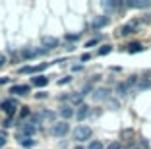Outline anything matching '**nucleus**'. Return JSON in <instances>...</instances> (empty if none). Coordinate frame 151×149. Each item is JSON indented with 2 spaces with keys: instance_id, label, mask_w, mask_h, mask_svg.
<instances>
[{
  "instance_id": "25",
  "label": "nucleus",
  "mask_w": 151,
  "mask_h": 149,
  "mask_svg": "<svg viewBox=\"0 0 151 149\" xmlns=\"http://www.w3.org/2000/svg\"><path fill=\"white\" fill-rule=\"evenodd\" d=\"M27 116H29V109H27V107H23L22 112H19V118H27Z\"/></svg>"
},
{
  "instance_id": "24",
  "label": "nucleus",
  "mask_w": 151,
  "mask_h": 149,
  "mask_svg": "<svg viewBox=\"0 0 151 149\" xmlns=\"http://www.w3.org/2000/svg\"><path fill=\"white\" fill-rule=\"evenodd\" d=\"M89 91H93V81H89V83L83 87V91H81V97H83V95H87Z\"/></svg>"
},
{
  "instance_id": "38",
  "label": "nucleus",
  "mask_w": 151,
  "mask_h": 149,
  "mask_svg": "<svg viewBox=\"0 0 151 149\" xmlns=\"http://www.w3.org/2000/svg\"><path fill=\"white\" fill-rule=\"evenodd\" d=\"M4 83H8V78H0V85H4Z\"/></svg>"
},
{
  "instance_id": "17",
  "label": "nucleus",
  "mask_w": 151,
  "mask_h": 149,
  "mask_svg": "<svg viewBox=\"0 0 151 149\" xmlns=\"http://www.w3.org/2000/svg\"><path fill=\"white\" fill-rule=\"evenodd\" d=\"M19 143H22V147H27V149L35 147V140H33V137H23V136H19Z\"/></svg>"
},
{
  "instance_id": "14",
  "label": "nucleus",
  "mask_w": 151,
  "mask_h": 149,
  "mask_svg": "<svg viewBox=\"0 0 151 149\" xmlns=\"http://www.w3.org/2000/svg\"><path fill=\"white\" fill-rule=\"evenodd\" d=\"M107 23H109V18H107V16H101V18L93 19V23H91V27H93V29H101V27H105Z\"/></svg>"
},
{
  "instance_id": "5",
  "label": "nucleus",
  "mask_w": 151,
  "mask_h": 149,
  "mask_svg": "<svg viewBox=\"0 0 151 149\" xmlns=\"http://www.w3.org/2000/svg\"><path fill=\"white\" fill-rule=\"evenodd\" d=\"M37 132V126L29 120V122H23L22 126H19V136L23 137H33V134Z\"/></svg>"
},
{
  "instance_id": "22",
  "label": "nucleus",
  "mask_w": 151,
  "mask_h": 149,
  "mask_svg": "<svg viewBox=\"0 0 151 149\" xmlns=\"http://www.w3.org/2000/svg\"><path fill=\"white\" fill-rule=\"evenodd\" d=\"M103 6H105L107 10H116V8L122 6V2H103Z\"/></svg>"
},
{
  "instance_id": "2",
  "label": "nucleus",
  "mask_w": 151,
  "mask_h": 149,
  "mask_svg": "<svg viewBox=\"0 0 151 149\" xmlns=\"http://www.w3.org/2000/svg\"><path fill=\"white\" fill-rule=\"evenodd\" d=\"M18 101L16 99H6V101H2L0 103V110H4L8 116H14L16 114V110H18Z\"/></svg>"
},
{
  "instance_id": "28",
  "label": "nucleus",
  "mask_w": 151,
  "mask_h": 149,
  "mask_svg": "<svg viewBox=\"0 0 151 149\" xmlns=\"http://www.w3.org/2000/svg\"><path fill=\"white\" fill-rule=\"evenodd\" d=\"M70 76H68V78H62V79H58V85H66V83H70Z\"/></svg>"
},
{
  "instance_id": "36",
  "label": "nucleus",
  "mask_w": 151,
  "mask_h": 149,
  "mask_svg": "<svg viewBox=\"0 0 151 149\" xmlns=\"http://www.w3.org/2000/svg\"><path fill=\"white\" fill-rule=\"evenodd\" d=\"M4 64H6V56H4V54H0V68H2Z\"/></svg>"
},
{
  "instance_id": "26",
  "label": "nucleus",
  "mask_w": 151,
  "mask_h": 149,
  "mask_svg": "<svg viewBox=\"0 0 151 149\" xmlns=\"http://www.w3.org/2000/svg\"><path fill=\"white\" fill-rule=\"evenodd\" d=\"M99 43H101V39H91V41L85 43V47H95V45H99Z\"/></svg>"
},
{
  "instance_id": "27",
  "label": "nucleus",
  "mask_w": 151,
  "mask_h": 149,
  "mask_svg": "<svg viewBox=\"0 0 151 149\" xmlns=\"http://www.w3.org/2000/svg\"><path fill=\"white\" fill-rule=\"evenodd\" d=\"M19 74H31V66H23V68H19Z\"/></svg>"
},
{
  "instance_id": "3",
  "label": "nucleus",
  "mask_w": 151,
  "mask_h": 149,
  "mask_svg": "<svg viewBox=\"0 0 151 149\" xmlns=\"http://www.w3.org/2000/svg\"><path fill=\"white\" fill-rule=\"evenodd\" d=\"M50 132H52L54 137H62V136H66L68 132H70V124L64 122V120H62V122H54V124H52V130H50Z\"/></svg>"
},
{
  "instance_id": "6",
  "label": "nucleus",
  "mask_w": 151,
  "mask_h": 149,
  "mask_svg": "<svg viewBox=\"0 0 151 149\" xmlns=\"http://www.w3.org/2000/svg\"><path fill=\"white\" fill-rule=\"evenodd\" d=\"M45 53H47L45 48H23L22 58L23 60H29V58H35V56H39V54H45Z\"/></svg>"
},
{
  "instance_id": "16",
  "label": "nucleus",
  "mask_w": 151,
  "mask_h": 149,
  "mask_svg": "<svg viewBox=\"0 0 151 149\" xmlns=\"http://www.w3.org/2000/svg\"><path fill=\"white\" fill-rule=\"evenodd\" d=\"M151 87V81L149 79H138V83H136V91H145V89Z\"/></svg>"
},
{
  "instance_id": "8",
  "label": "nucleus",
  "mask_w": 151,
  "mask_h": 149,
  "mask_svg": "<svg viewBox=\"0 0 151 149\" xmlns=\"http://www.w3.org/2000/svg\"><path fill=\"white\" fill-rule=\"evenodd\" d=\"M89 114H91V109H89L87 105H80L78 107V112H76L74 116H78V120H85Z\"/></svg>"
},
{
  "instance_id": "11",
  "label": "nucleus",
  "mask_w": 151,
  "mask_h": 149,
  "mask_svg": "<svg viewBox=\"0 0 151 149\" xmlns=\"http://www.w3.org/2000/svg\"><path fill=\"white\" fill-rule=\"evenodd\" d=\"M60 99H68V101H70V107H74V105L80 107V105H81V101H83L81 93H74V95H70V97H60Z\"/></svg>"
},
{
  "instance_id": "21",
  "label": "nucleus",
  "mask_w": 151,
  "mask_h": 149,
  "mask_svg": "<svg viewBox=\"0 0 151 149\" xmlns=\"http://www.w3.org/2000/svg\"><path fill=\"white\" fill-rule=\"evenodd\" d=\"M134 27H136V23H128V25H124L122 27V35H130V33H134Z\"/></svg>"
},
{
  "instance_id": "7",
  "label": "nucleus",
  "mask_w": 151,
  "mask_h": 149,
  "mask_svg": "<svg viewBox=\"0 0 151 149\" xmlns=\"http://www.w3.org/2000/svg\"><path fill=\"white\" fill-rule=\"evenodd\" d=\"M58 114H60V116L64 118V122H66L68 118H72V116L76 114V110H74V107H70V105H62L60 110H58Z\"/></svg>"
},
{
  "instance_id": "13",
  "label": "nucleus",
  "mask_w": 151,
  "mask_h": 149,
  "mask_svg": "<svg viewBox=\"0 0 151 149\" xmlns=\"http://www.w3.org/2000/svg\"><path fill=\"white\" fill-rule=\"evenodd\" d=\"M126 6H128V8H147L149 2H147V0H128Z\"/></svg>"
},
{
  "instance_id": "33",
  "label": "nucleus",
  "mask_w": 151,
  "mask_h": 149,
  "mask_svg": "<svg viewBox=\"0 0 151 149\" xmlns=\"http://www.w3.org/2000/svg\"><path fill=\"white\" fill-rule=\"evenodd\" d=\"M66 39L68 41H78V39H80V35H66Z\"/></svg>"
},
{
  "instance_id": "1",
  "label": "nucleus",
  "mask_w": 151,
  "mask_h": 149,
  "mask_svg": "<svg viewBox=\"0 0 151 149\" xmlns=\"http://www.w3.org/2000/svg\"><path fill=\"white\" fill-rule=\"evenodd\" d=\"M89 137H91V128L89 126H83V124H81V126H78L74 130V140L76 141H85V140H89Z\"/></svg>"
},
{
  "instance_id": "12",
  "label": "nucleus",
  "mask_w": 151,
  "mask_h": 149,
  "mask_svg": "<svg viewBox=\"0 0 151 149\" xmlns=\"http://www.w3.org/2000/svg\"><path fill=\"white\" fill-rule=\"evenodd\" d=\"M31 83L35 87H45V85L49 83V78L47 76H35V78H31Z\"/></svg>"
},
{
  "instance_id": "18",
  "label": "nucleus",
  "mask_w": 151,
  "mask_h": 149,
  "mask_svg": "<svg viewBox=\"0 0 151 149\" xmlns=\"http://www.w3.org/2000/svg\"><path fill=\"white\" fill-rule=\"evenodd\" d=\"M87 149H105V145H103L101 140H91L87 143Z\"/></svg>"
},
{
  "instance_id": "20",
  "label": "nucleus",
  "mask_w": 151,
  "mask_h": 149,
  "mask_svg": "<svg viewBox=\"0 0 151 149\" xmlns=\"http://www.w3.org/2000/svg\"><path fill=\"white\" fill-rule=\"evenodd\" d=\"M111 53H112V47H111V45H105V47L99 48V56H107V54H111Z\"/></svg>"
},
{
  "instance_id": "30",
  "label": "nucleus",
  "mask_w": 151,
  "mask_h": 149,
  "mask_svg": "<svg viewBox=\"0 0 151 149\" xmlns=\"http://www.w3.org/2000/svg\"><path fill=\"white\" fill-rule=\"evenodd\" d=\"M109 149H122V145H120L118 141H114V143H111V145H109Z\"/></svg>"
},
{
  "instance_id": "35",
  "label": "nucleus",
  "mask_w": 151,
  "mask_h": 149,
  "mask_svg": "<svg viewBox=\"0 0 151 149\" xmlns=\"http://www.w3.org/2000/svg\"><path fill=\"white\" fill-rule=\"evenodd\" d=\"M4 145H6V137L0 134V147H4Z\"/></svg>"
},
{
  "instance_id": "29",
  "label": "nucleus",
  "mask_w": 151,
  "mask_h": 149,
  "mask_svg": "<svg viewBox=\"0 0 151 149\" xmlns=\"http://www.w3.org/2000/svg\"><path fill=\"white\" fill-rule=\"evenodd\" d=\"M134 136V130H124L122 132V137H132Z\"/></svg>"
},
{
  "instance_id": "23",
  "label": "nucleus",
  "mask_w": 151,
  "mask_h": 149,
  "mask_svg": "<svg viewBox=\"0 0 151 149\" xmlns=\"http://www.w3.org/2000/svg\"><path fill=\"white\" fill-rule=\"evenodd\" d=\"M49 64H39V66H31V74H37V72H43Z\"/></svg>"
},
{
  "instance_id": "15",
  "label": "nucleus",
  "mask_w": 151,
  "mask_h": 149,
  "mask_svg": "<svg viewBox=\"0 0 151 149\" xmlns=\"http://www.w3.org/2000/svg\"><path fill=\"white\" fill-rule=\"evenodd\" d=\"M114 93H116L118 97H124V95H128V93H130V89L126 87V83H116Z\"/></svg>"
},
{
  "instance_id": "37",
  "label": "nucleus",
  "mask_w": 151,
  "mask_h": 149,
  "mask_svg": "<svg viewBox=\"0 0 151 149\" xmlns=\"http://www.w3.org/2000/svg\"><path fill=\"white\" fill-rule=\"evenodd\" d=\"M35 97H37V99H45V97H47V93H37Z\"/></svg>"
},
{
  "instance_id": "10",
  "label": "nucleus",
  "mask_w": 151,
  "mask_h": 149,
  "mask_svg": "<svg viewBox=\"0 0 151 149\" xmlns=\"http://www.w3.org/2000/svg\"><path fill=\"white\" fill-rule=\"evenodd\" d=\"M10 93H14V95H27L29 93V85H12Z\"/></svg>"
},
{
  "instance_id": "31",
  "label": "nucleus",
  "mask_w": 151,
  "mask_h": 149,
  "mask_svg": "<svg viewBox=\"0 0 151 149\" xmlns=\"http://www.w3.org/2000/svg\"><path fill=\"white\" fill-rule=\"evenodd\" d=\"M89 58H91V54H89V53H85V54H81V62H87V60H89Z\"/></svg>"
},
{
  "instance_id": "19",
  "label": "nucleus",
  "mask_w": 151,
  "mask_h": 149,
  "mask_svg": "<svg viewBox=\"0 0 151 149\" xmlns=\"http://www.w3.org/2000/svg\"><path fill=\"white\" fill-rule=\"evenodd\" d=\"M143 50V47L139 43H132V45H128V53L130 54H134V53H142Z\"/></svg>"
},
{
  "instance_id": "9",
  "label": "nucleus",
  "mask_w": 151,
  "mask_h": 149,
  "mask_svg": "<svg viewBox=\"0 0 151 149\" xmlns=\"http://www.w3.org/2000/svg\"><path fill=\"white\" fill-rule=\"evenodd\" d=\"M41 43H43L45 50H47V48H56L58 47V39H56V37H43Z\"/></svg>"
},
{
  "instance_id": "4",
  "label": "nucleus",
  "mask_w": 151,
  "mask_h": 149,
  "mask_svg": "<svg viewBox=\"0 0 151 149\" xmlns=\"http://www.w3.org/2000/svg\"><path fill=\"white\" fill-rule=\"evenodd\" d=\"M95 103H101V101H109V97H111V91L107 87H95L93 93H91Z\"/></svg>"
},
{
  "instance_id": "32",
  "label": "nucleus",
  "mask_w": 151,
  "mask_h": 149,
  "mask_svg": "<svg viewBox=\"0 0 151 149\" xmlns=\"http://www.w3.org/2000/svg\"><path fill=\"white\" fill-rule=\"evenodd\" d=\"M126 149H138V143H134V141H130V143L126 145Z\"/></svg>"
},
{
  "instance_id": "39",
  "label": "nucleus",
  "mask_w": 151,
  "mask_h": 149,
  "mask_svg": "<svg viewBox=\"0 0 151 149\" xmlns=\"http://www.w3.org/2000/svg\"><path fill=\"white\" fill-rule=\"evenodd\" d=\"M76 149H83V147H76Z\"/></svg>"
},
{
  "instance_id": "34",
  "label": "nucleus",
  "mask_w": 151,
  "mask_h": 149,
  "mask_svg": "<svg viewBox=\"0 0 151 149\" xmlns=\"http://www.w3.org/2000/svg\"><path fill=\"white\" fill-rule=\"evenodd\" d=\"M109 105H111V109H118V105H120V103H118V101H111Z\"/></svg>"
}]
</instances>
